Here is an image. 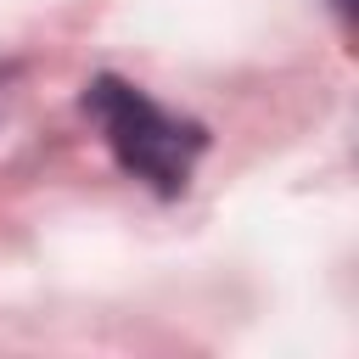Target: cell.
<instances>
[{"label":"cell","mask_w":359,"mask_h":359,"mask_svg":"<svg viewBox=\"0 0 359 359\" xmlns=\"http://www.w3.org/2000/svg\"><path fill=\"white\" fill-rule=\"evenodd\" d=\"M84 112L101 129L107 151L118 157V168L140 185H151L157 196H180L191 185L196 157L208 151V129L163 101H151L140 84L129 79H90L84 84Z\"/></svg>","instance_id":"cell-1"},{"label":"cell","mask_w":359,"mask_h":359,"mask_svg":"<svg viewBox=\"0 0 359 359\" xmlns=\"http://www.w3.org/2000/svg\"><path fill=\"white\" fill-rule=\"evenodd\" d=\"M331 11H337L342 22H353V0H331Z\"/></svg>","instance_id":"cell-2"}]
</instances>
